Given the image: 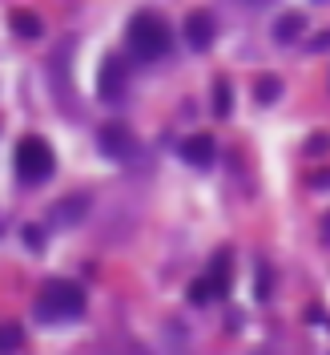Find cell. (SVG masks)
<instances>
[{
    "label": "cell",
    "mask_w": 330,
    "mask_h": 355,
    "mask_svg": "<svg viewBox=\"0 0 330 355\" xmlns=\"http://www.w3.org/2000/svg\"><path fill=\"white\" fill-rule=\"evenodd\" d=\"M125 44H129V57H137L141 65H149V61H161L174 49V33H169V24L161 21L157 12L141 8L125 24Z\"/></svg>",
    "instance_id": "6da1fadb"
},
{
    "label": "cell",
    "mask_w": 330,
    "mask_h": 355,
    "mask_svg": "<svg viewBox=\"0 0 330 355\" xmlns=\"http://www.w3.org/2000/svg\"><path fill=\"white\" fill-rule=\"evenodd\" d=\"M310 49H314V53H327L330 49V33H318V37L310 41Z\"/></svg>",
    "instance_id": "d6986e66"
},
{
    "label": "cell",
    "mask_w": 330,
    "mask_h": 355,
    "mask_svg": "<svg viewBox=\"0 0 330 355\" xmlns=\"http://www.w3.org/2000/svg\"><path fill=\"white\" fill-rule=\"evenodd\" d=\"M109 355H149V352L137 347V343H117V347H109Z\"/></svg>",
    "instance_id": "2e32d148"
},
{
    "label": "cell",
    "mask_w": 330,
    "mask_h": 355,
    "mask_svg": "<svg viewBox=\"0 0 330 355\" xmlns=\"http://www.w3.org/2000/svg\"><path fill=\"white\" fill-rule=\"evenodd\" d=\"M214 113L218 117H230L234 113V89H230L226 77H218V85H214Z\"/></svg>",
    "instance_id": "7c38bea8"
},
{
    "label": "cell",
    "mask_w": 330,
    "mask_h": 355,
    "mask_svg": "<svg viewBox=\"0 0 330 355\" xmlns=\"http://www.w3.org/2000/svg\"><path fill=\"white\" fill-rule=\"evenodd\" d=\"M214 299H218V295L205 283V275H201L198 283H190V303H194V307H205V303H214Z\"/></svg>",
    "instance_id": "5bb4252c"
},
{
    "label": "cell",
    "mask_w": 330,
    "mask_h": 355,
    "mask_svg": "<svg viewBox=\"0 0 330 355\" xmlns=\"http://www.w3.org/2000/svg\"><path fill=\"white\" fill-rule=\"evenodd\" d=\"M181 157H185L194 170H205V166H214V157H218V146H214V137H210V133H194V137L181 146Z\"/></svg>",
    "instance_id": "52a82bcc"
},
{
    "label": "cell",
    "mask_w": 330,
    "mask_h": 355,
    "mask_svg": "<svg viewBox=\"0 0 330 355\" xmlns=\"http://www.w3.org/2000/svg\"><path fill=\"white\" fill-rule=\"evenodd\" d=\"M254 97H258V105H270V101H278L282 97V81L270 73V77H262L258 81V89H254Z\"/></svg>",
    "instance_id": "4fadbf2b"
},
{
    "label": "cell",
    "mask_w": 330,
    "mask_h": 355,
    "mask_svg": "<svg viewBox=\"0 0 330 355\" xmlns=\"http://www.w3.org/2000/svg\"><path fill=\"white\" fill-rule=\"evenodd\" d=\"M12 33H17V37H24V41H37V37L44 33V24H41V17H37V12L21 8V12H12Z\"/></svg>",
    "instance_id": "8fae6325"
},
{
    "label": "cell",
    "mask_w": 330,
    "mask_h": 355,
    "mask_svg": "<svg viewBox=\"0 0 330 355\" xmlns=\"http://www.w3.org/2000/svg\"><path fill=\"white\" fill-rule=\"evenodd\" d=\"M85 315V291L68 279H48L37 295V319L41 323H73Z\"/></svg>",
    "instance_id": "7a4b0ae2"
},
{
    "label": "cell",
    "mask_w": 330,
    "mask_h": 355,
    "mask_svg": "<svg viewBox=\"0 0 330 355\" xmlns=\"http://www.w3.org/2000/svg\"><path fill=\"white\" fill-rule=\"evenodd\" d=\"M205 283L214 287L218 299L230 295V250H218V254H214V263H210V270H205Z\"/></svg>",
    "instance_id": "ba28073f"
},
{
    "label": "cell",
    "mask_w": 330,
    "mask_h": 355,
    "mask_svg": "<svg viewBox=\"0 0 330 355\" xmlns=\"http://www.w3.org/2000/svg\"><path fill=\"white\" fill-rule=\"evenodd\" d=\"M85 206H89L85 194L57 202V206H53V226H68V222H81V218H85Z\"/></svg>",
    "instance_id": "30bf717a"
},
{
    "label": "cell",
    "mask_w": 330,
    "mask_h": 355,
    "mask_svg": "<svg viewBox=\"0 0 330 355\" xmlns=\"http://www.w3.org/2000/svg\"><path fill=\"white\" fill-rule=\"evenodd\" d=\"M327 146H330V137H327V133H314V137H310V146H306V150H310V154H322Z\"/></svg>",
    "instance_id": "ac0fdd59"
},
{
    "label": "cell",
    "mask_w": 330,
    "mask_h": 355,
    "mask_svg": "<svg viewBox=\"0 0 330 355\" xmlns=\"http://www.w3.org/2000/svg\"><path fill=\"white\" fill-rule=\"evenodd\" d=\"M12 166H17V178H21L24 186H41L57 170V154H53V146L44 137H21Z\"/></svg>",
    "instance_id": "3957f363"
},
{
    "label": "cell",
    "mask_w": 330,
    "mask_h": 355,
    "mask_svg": "<svg viewBox=\"0 0 330 355\" xmlns=\"http://www.w3.org/2000/svg\"><path fill=\"white\" fill-rule=\"evenodd\" d=\"M125 85H129V61L125 57H117L109 53L101 69H97V93L105 97V101H121L125 97Z\"/></svg>",
    "instance_id": "277c9868"
},
{
    "label": "cell",
    "mask_w": 330,
    "mask_h": 355,
    "mask_svg": "<svg viewBox=\"0 0 330 355\" xmlns=\"http://www.w3.org/2000/svg\"><path fill=\"white\" fill-rule=\"evenodd\" d=\"M242 4H250V8H266V4H274V0H242Z\"/></svg>",
    "instance_id": "44dd1931"
},
{
    "label": "cell",
    "mask_w": 330,
    "mask_h": 355,
    "mask_svg": "<svg viewBox=\"0 0 330 355\" xmlns=\"http://www.w3.org/2000/svg\"><path fill=\"white\" fill-rule=\"evenodd\" d=\"M21 347V327L17 323H0V355L17 352Z\"/></svg>",
    "instance_id": "9a60e30c"
},
{
    "label": "cell",
    "mask_w": 330,
    "mask_h": 355,
    "mask_svg": "<svg viewBox=\"0 0 330 355\" xmlns=\"http://www.w3.org/2000/svg\"><path fill=\"white\" fill-rule=\"evenodd\" d=\"M218 37V21H214V12H205V8H194L190 17H185V44L190 49H210Z\"/></svg>",
    "instance_id": "8992f818"
},
{
    "label": "cell",
    "mask_w": 330,
    "mask_h": 355,
    "mask_svg": "<svg viewBox=\"0 0 330 355\" xmlns=\"http://www.w3.org/2000/svg\"><path fill=\"white\" fill-rule=\"evenodd\" d=\"M302 33H306V17H302V12H282V17L274 21V41L278 44H294Z\"/></svg>",
    "instance_id": "9c48e42d"
},
{
    "label": "cell",
    "mask_w": 330,
    "mask_h": 355,
    "mask_svg": "<svg viewBox=\"0 0 330 355\" xmlns=\"http://www.w3.org/2000/svg\"><path fill=\"white\" fill-rule=\"evenodd\" d=\"M97 150L109 157V162H129L133 150H137V141H133V133L125 121H105L101 133H97Z\"/></svg>",
    "instance_id": "5b68a950"
},
{
    "label": "cell",
    "mask_w": 330,
    "mask_h": 355,
    "mask_svg": "<svg viewBox=\"0 0 330 355\" xmlns=\"http://www.w3.org/2000/svg\"><path fill=\"white\" fill-rule=\"evenodd\" d=\"M314 186H318V190H327V186H330V174H318V178H314Z\"/></svg>",
    "instance_id": "ffe728a7"
},
{
    "label": "cell",
    "mask_w": 330,
    "mask_h": 355,
    "mask_svg": "<svg viewBox=\"0 0 330 355\" xmlns=\"http://www.w3.org/2000/svg\"><path fill=\"white\" fill-rule=\"evenodd\" d=\"M24 239H28V246H33V250H41V246H44V234L37 230V226H24Z\"/></svg>",
    "instance_id": "e0dca14e"
}]
</instances>
